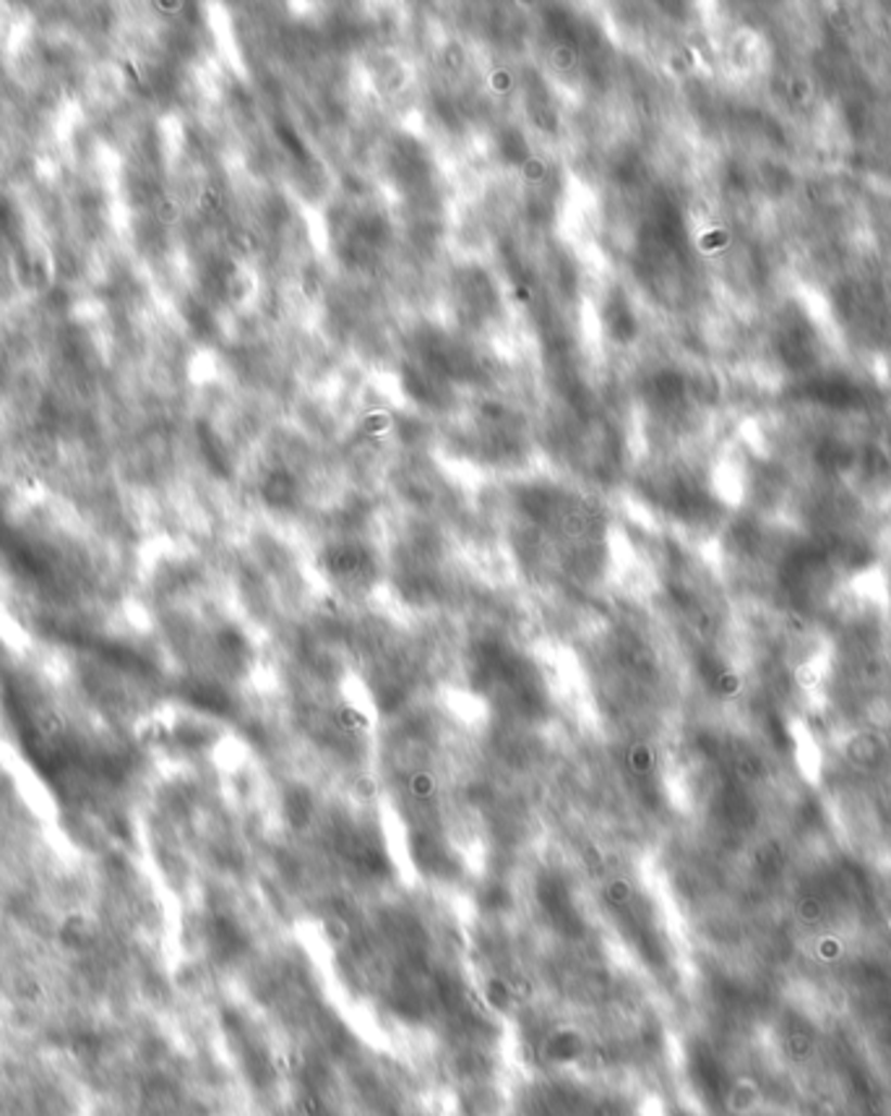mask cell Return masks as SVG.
Masks as SVG:
<instances>
[{
    "mask_svg": "<svg viewBox=\"0 0 891 1116\" xmlns=\"http://www.w3.org/2000/svg\"><path fill=\"white\" fill-rule=\"evenodd\" d=\"M470 681L474 692L500 712L532 718L545 707L539 673L522 652L498 639H483L470 652Z\"/></svg>",
    "mask_w": 891,
    "mask_h": 1116,
    "instance_id": "obj_1",
    "label": "cell"
}]
</instances>
